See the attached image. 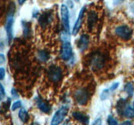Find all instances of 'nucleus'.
<instances>
[{
	"label": "nucleus",
	"mask_w": 134,
	"mask_h": 125,
	"mask_svg": "<svg viewBox=\"0 0 134 125\" xmlns=\"http://www.w3.org/2000/svg\"><path fill=\"white\" fill-rule=\"evenodd\" d=\"M5 76V70L4 68L0 67V80L3 79Z\"/></svg>",
	"instance_id": "nucleus-25"
},
{
	"label": "nucleus",
	"mask_w": 134,
	"mask_h": 125,
	"mask_svg": "<svg viewBox=\"0 0 134 125\" xmlns=\"http://www.w3.org/2000/svg\"><path fill=\"white\" fill-rule=\"evenodd\" d=\"M5 96V91L3 86L0 83V100H3Z\"/></svg>",
	"instance_id": "nucleus-24"
},
{
	"label": "nucleus",
	"mask_w": 134,
	"mask_h": 125,
	"mask_svg": "<svg viewBox=\"0 0 134 125\" xmlns=\"http://www.w3.org/2000/svg\"><path fill=\"white\" fill-rule=\"evenodd\" d=\"M60 11H61L62 21L64 28L65 32L69 33L70 31V24H69V12L68 7L64 4L62 5L60 7Z\"/></svg>",
	"instance_id": "nucleus-3"
},
{
	"label": "nucleus",
	"mask_w": 134,
	"mask_h": 125,
	"mask_svg": "<svg viewBox=\"0 0 134 125\" xmlns=\"http://www.w3.org/2000/svg\"><path fill=\"white\" fill-rule=\"evenodd\" d=\"M85 10H86V8L85 7H82L81 9V10H80V12L79 14L78 18H77V20H76L75 23L74 27H73V35H76L78 32L79 31L80 28L81 27V25H82V19H83V16H84V14H85Z\"/></svg>",
	"instance_id": "nucleus-8"
},
{
	"label": "nucleus",
	"mask_w": 134,
	"mask_h": 125,
	"mask_svg": "<svg viewBox=\"0 0 134 125\" xmlns=\"http://www.w3.org/2000/svg\"><path fill=\"white\" fill-rule=\"evenodd\" d=\"M11 94H12V95H13V96H14V98H16V97H18V93H17L16 91V90L14 89H13L11 90Z\"/></svg>",
	"instance_id": "nucleus-30"
},
{
	"label": "nucleus",
	"mask_w": 134,
	"mask_h": 125,
	"mask_svg": "<svg viewBox=\"0 0 134 125\" xmlns=\"http://www.w3.org/2000/svg\"><path fill=\"white\" fill-rule=\"evenodd\" d=\"M75 1L76 2H79V1H80V0H75Z\"/></svg>",
	"instance_id": "nucleus-35"
},
{
	"label": "nucleus",
	"mask_w": 134,
	"mask_h": 125,
	"mask_svg": "<svg viewBox=\"0 0 134 125\" xmlns=\"http://www.w3.org/2000/svg\"><path fill=\"white\" fill-rule=\"evenodd\" d=\"M107 122H108V125H118L117 121L115 118H113L111 115H109L108 117Z\"/></svg>",
	"instance_id": "nucleus-22"
},
{
	"label": "nucleus",
	"mask_w": 134,
	"mask_h": 125,
	"mask_svg": "<svg viewBox=\"0 0 134 125\" xmlns=\"http://www.w3.org/2000/svg\"><path fill=\"white\" fill-rule=\"evenodd\" d=\"M124 0H113V5H118L119 4H121L122 3L124 2Z\"/></svg>",
	"instance_id": "nucleus-29"
},
{
	"label": "nucleus",
	"mask_w": 134,
	"mask_h": 125,
	"mask_svg": "<svg viewBox=\"0 0 134 125\" xmlns=\"http://www.w3.org/2000/svg\"><path fill=\"white\" fill-rule=\"evenodd\" d=\"M26 1V0H18V3H19V5H22L24 3V2Z\"/></svg>",
	"instance_id": "nucleus-33"
},
{
	"label": "nucleus",
	"mask_w": 134,
	"mask_h": 125,
	"mask_svg": "<svg viewBox=\"0 0 134 125\" xmlns=\"http://www.w3.org/2000/svg\"><path fill=\"white\" fill-rule=\"evenodd\" d=\"M133 108H134V102H133ZM133 109H134V108H133Z\"/></svg>",
	"instance_id": "nucleus-36"
},
{
	"label": "nucleus",
	"mask_w": 134,
	"mask_h": 125,
	"mask_svg": "<svg viewBox=\"0 0 134 125\" xmlns=\"http://www.w3.org/2000/svg\"><path fill=\"white\" fill-rule=\"evenodd\" d=\"M92 64L93 65V67L95 68H102L104 65V59L102 56L96 55L93 58Z\"/></svg>",
	"instance_id": "nucleus-12"
},
{
	"label": "nucleus",
	"mask_w": 134,
	"mask_h": 125,
	"mask_svg": "<svg viewBox=\"0 0 134 125\" xmlns=\"http://www.w3.org/2000/svg\"><path fill=\"white\" fill-rule=\"evenodd\" d=\"M89 44V36L87 35H82L79 39L78 42V48L81 52L87 49Z\"/></svg>",
	"instance_id": "nucleus-9"
},
{
	"label": "nucleus",
	"mask_w": 134,
	"mask_h": 125,
	"mask_svg": "<svg viewBox=\"0 0 134 125\" xmlns=\"http://www.w3.org/2000/svg\"><path fill=\"white\" fill-rule=\"evenodd\" d=\"M64 125H66V124H64Z\"/></svg>",
	"instance_id": "nucleus-37"
},
{
	"label": "nucleus",
	"mask_w": 134,
	"mask_h": 125,
	"mask_svg": "<svg viewBox=\"0 0 134 125\" xmlns=\"http://www.w3.org/2000/svg\"><path fill=\"white\" fill-rule=\"evenodd\" d=\"M116 35L125 40H128L131 39L132 35V30L128 26H119L115 29Z\"/></svg>",
	"instance_id": "nucleus-5"
},
{
	"label": "nucleus",
	"mask_w": 134,
	"mask_h": 125,
	"mask_svg": "<svg viewBox=\"0 0 134 125\" xmlns=\"http://www.w3.org/2000/svg\"><path fill=\"white\" fill-rule=\"evenodd\" d=\"M18 117H19L20 119L23 122H26L28 120L29 115L27 114V112L25 109H20L19 112H18Z\"/></svg>",
	"instance_id": "nucleus-15"
},
{
	"label": "nucleus",
	"mask_w": 134,
	"mask_h": 125,
	"mask_svg": "<svg viewBox=\"0 0 134 125\" xmlns=\"http://www.w3.org/2000/svg\"><path fill=\"white\" fill-rule=\"evenodd\" d=\"M5 62V57L3 53H0V65H2Z\"/></svg>",
	"instance_id": "nucleus-27"
},
{
	"label": "nucleus",
	"mask_w": 134,
	"mask_h": 125,
	"mask_svg": "<svg viewBox=\"0 0 134 125\" xmlns=\"http://www.w3.org/2000/svg\"><path fill=\"white\" fill-rule=\"evenodd\" d=\"M67 3H68V5H69L71 8L73 7V2L71 1V0H68Z\"/></svg>",
	"instance_id": "nucleus-32"
},
{
	"label": "nucleus",
	"mask_w": 134,
	"mask_h": 125,
	"mask_svg": "<svg viewBox=\"0 0 134 125\" xmlns=\"http://www.w3.org/2000/svg\"><path fill=\"white\" fill-rule=\"evenodd\" d=\"M124 115L128 118H133L134 117V109L131 106H128L125 108L124 111Z\"/></svg>",
	"instance_id": "nucleus-19"
},
{
	"label": "nucleus",
	"mask_w": 134,
	"mask_h": 125,
	"mask_svg": "<svg viewBox=\"0 0 134 125\" xmlns=\"http://www.w3.org/2000/svg\"><path fill=\"white\" fill-rule=\"evenodd\" d=\"M109 89H104L102 91V94H101V99L102 100H105L109 96Z\"/></svg>",
	"instance_id": "nucleus-21"
},
{
	"label": "nucleus",
	"mask_w": 134,
	"mask_h": 125,
	"mask_svg": "<svg viewBox=\"0 0 134 125\" xmlns=\"http://www.w3.org/2000/svg\"><path fill=\"white\" fill-rule=\"evenodd\" d=\"M31 125H39V124H38L37 123H34V124H32Z\"/></svg>",
	"instance_id": "nucleus-34"
},
{
	"label": "nucleus",
	"mask_w": 134,
	"mask_h": 125,
	"mask_svg": "<svg viewBox=\"0 0 134 125\" xmlns=\"http://www.w3.org/2000/svg\"><path fill=\"white\" fill-rule=\"evenodd\" d=\"M97 19V15L95 12H92L89 15L88 18V25L90 27H93L95 22H96Z\"/></svg>",
	"instance_id": "nucleus-18"
},
{
	"label": "nucleus",
	"mask_w": 134,
	"mask_h": 125,
	"mask_svg": "<svg viewBox=\"0 0 134 125\" xmlns=\"http://www.w3.org/2000/svg\"><path fill=\"white\" fill-rule=\"evenodd\" d=\"M15 10V7L14 4L10 6L9 14H8L7 18L5 25V29H6L7 35L8 42L10 44L13 38V23H14V13Z\"/></svg>",
	"instance_id": "nucleus-1"
},
{
	"label": "nucleus",
	"mask_w": 134,
	"mask_h": 125,
	"mask_svg": "<svg viewBox=\"0 0 134 125\" xmlns=\"http://www.w3.org/2000/svg\"><path fill=\"white\" fill-rule=\"evenodd\" d=\"M119 82H115V83H113V85L111 86V87L109 88V90L111 91H114V90H116V89L119 87Z\"/></svg>",
	"instance_id": "nucleus-26"
},
{
	"label": "nucleus",
	"mask_w": 134,
	"mask_h": 125,
	"mask_svg": "<svg viewBox=\"0 0 134 125\" xmlns=\"http://www.w3.org/2000/svg\"><path fill=\"white\" fill-rule=\"evenodd\" d=\"M21 105H22V102H21V101L18 100V101L14 102L13 104V105H12V108H11L12 111H14L16 110V109H18V108H20Z\"/></svg>",
	"instance_id": "nucleus-23"
},
{
	"label": "nucleus",
	"mask_w": 134,
	"mask_h": 125,
	"mask_svg": "<svg viewBox=\"0 0 134 125\" xmlns=\"http://www.w3.org/2000/svg\"><path fill=\"white\" fill-rule=\"evenodd\" d=\"M124 91L128 94V95L132 96L134 92V86L133 83H128L124 86Z\"/></svg>",
	"instance_id": "nucleus-17"
},
{
	"label": "nucleus",
	"mask_w": 134,
	"mask_h": 125,
	"mask_svg": "<svg viewBox=\"0 0 134 125\" xmlns=\"http://www.w3.org/2000/svg\"><path fill=\"white\" fill-rule=\"evenodd\" d=\"M37 56L39 60L41 61H43V62H46L50 58V55L48 54V53L44 50H41L38 52Z\"/></svg>",
	"instance_id": "nucleus-14"
},
{
	"label": "nucleus",
	"mask_w": 134,
	"mask_h": 125,
	"mask_svg": "<svg viewBox=\"0 0 134 125\" xmlns=\"http://www.w3.org/2000/svg\"><path fill=\"white\" fill-rule=\"evenodd\" d=\"M22 26H23V31H24V35L25 37L26 36H29L30 33V27L29 26V23L26 22H22Z\"/></svg>",
	"instance_id": "nucleus-20"
},
{
	"label": "nucleus",
	"mask_w": 134,
	"mask_h": 125,
	"mask_svg": "<svg viewBox=\"0 0 134 125\" xmlns=\"http://www.w3.org/2000/svg\"><path fill=\"white\" fill-rule=\"evenodd\" d=\"M121 125H132V122L129 121H124Z\"/></svg>",
	"instance_id": "nucleus-31"
},
{
	"label": "nucleus",
	"mask_w": 134,
	"mask_h": 125,
	"mask_svg": "<svg viewBox=\"0 0 134 125\" xmlns=\"http://www.w3.org/2000/svg\"><path fill=\"white\" fill-rule=\"evenodd\" d=\"M125 104H126V101L124 100H123L122 98L120 99V100L119 101V102H118L117 104V107H116V108H117V111L119 114H122V113H124V110H125V109H124Z\"/></svg>",
	"instance_id": "nucleus-16"
},
{
	"label": "nucleus",
	"mask_w": 134,
	"mask_h": 125,
	"mask_svg": "<svg viewBox=\"0 0 134 125\" xmlns=\"http://www.w3.org/2000/svg\"><path fill=\"white\" fill-rule=\"evenodd\" d=\"M48 77L52 82H58L62 77L61 69L55 65H52L48 68Z\"/></svg>",
	"instance_id": "nucleus-4"
},
{
	"label": "nucleus",
	"mask_w": 134,
	"mask_h": 125,
	"mask_svg": "<svg viewBox=\"0 0 134 125\" xmlns=\"http://www.w3.org/2000/svg\"><path fill=\"white\" fill-rule=\"evenodd\" d=\"M75 98L80 105H85L88 100V93L84 89H80L75 92Z\"/></svg>",
	"instance_id": "nucleus-6"
},
{
	"label": "nucleus",
	"mask_w": 134,
	"mask_h": 125,
	"mask_svg": "<svg viewBox=\"0 0 134 125\" xmlns=\"http://www.w3.org/2000/svg\"><path fill=\"white\" fill-rule=\"evenodd\" d=\"M73 55V49L69 40L64 41L62 45V49L61 52V57L65 61L70 59Z\"/></svg>",
	"instance_id": "nucleus-7"
},
{
	"label": "nucleus",
	"mask_w": 134,
	"mask_h": 125,
	"mask_svg": "<svg viewBox=\"0 0 134 125\" xmlns=\"http://www.w3.org/2000/svg\"><path fill=\"white\" fill-rule=\"evenodd\" d=\"M69 108L67 106H63L58 109L54 115L51 121V125H58L61 123L67 115Z\"/></svg>",
	"instance_id": "nucleus-2"
},
{
	"label": "nucleus",
	"mask_w": 134,
	"mask_h": 125,
	"mask_svg": "<svg viewBox=\"0 0 134 125\" xmlns=\"http://www.w3.org/2000/svg\"><path fill=\"white\" fill-rule=\"evenodd\" d=\"M92 125H102V119L100 118H98L93 122Z\"/></svg>",
	"instance_id": "nucleus-28"
},
{
	"label": "nucleus",
	"mask_w": 134,
	"mask_h": 125,
	"mask_svg": "<svg viewBox=\"0 0 134 125\" xmlns=\"http://www.w3.org/2000/svg\"><path fill=\"white\" fill-rule=\"evenodd\" d=\"M73 116L76 120L81 122L85 125H88L89 123V117L86 115L79 111H75L73 113Z\"/></svg>",
	"instance_id": "nucleus-10"
},
{
	"label": "nucleus",
	"mask_w": 134,
	"mask_h": 125,
	"mask_svg": "<svg viewBox=\"0 0 134 125\" xmlns=\"http://www.w3.org/2000/svg\"><path fill=\"white\" fill-rule=\"evenodd\" d=\"M51 14L48 12H45L43 15L41 16L39 18V23L42 26H46L50 22H51Z\"/></svg>",
	"instance_id": "nucleus-13"
},
{
	"label": "nucleus",
	"mask_w": 134,
	"mask_h": 125,
	"mask_svg": "<svg viewBox=\"0 0 134 125\" xmlns=\"http://www.w3.org/2000/svg\"><path fill=\"white\" fill-rule=\"evenodd\" d=\"M37 104L38 108L44 113H49L50 111H51V107L50 104H48L47 102L44 101L42 99H37Z\"/></svg>",
	"instance_id": "nucleus-11"
}]
</instances>
